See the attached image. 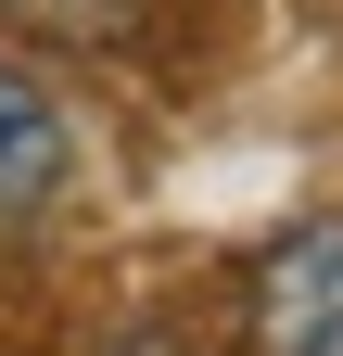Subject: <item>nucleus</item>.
<instances>
[{"instance_id":"obj_1","label":"nucleus","mask_w":343,"mask_h":356,"mask_svg":"<svg viewBox=\"0 0 343 356\" xmlns=\"http://www.w3.org/2000/svg\"><path fill=\"white\" fill-rule=\"evenodd\" d=\"M254 356H343V216H292L242 280Z\"/></svg>"},{"instance_id":"obj_2","label":"nucleus","mask_w":343,"mask_h":356,"mask_svg":"<svg viewBox=\"0 0 343 356\" xmlns=\"http://www.w3.org/2000/svg\"><path fill=\"white\" fill-rule=\"evenodd\" d=\"M64 178H76V127H64V102H51L13 51H0V229H13V216H38Z\"/></svg>"},{"instance_id":"obj_3","label":"nucleus","mask_w":343,"mask_h":356,"mask_svg":"<svg viewBox=\"0 0 343 356\" xmlns=\"http://www.w3.org/2000/svg\"><path fill=\"white\" fill-rule=\"evenodd\" d=\"M13 26H38V38H76V51H115V38L140 26V0H13Z\"/></svg>"},{"instance_id":"obj_4","label":"nucleus","mask_w":343,"mask_h":356,"mask_svg":"<svg viewBox=\"0 0 343 356\" xmlns=\"http://www.w3.org/2000/svg\"><path fill=\"white\" fill-rule=\"evenodd\" d=\"M102 356H178V343H165V331H127V343H102Z\"/></svg>"}]
</instances>
